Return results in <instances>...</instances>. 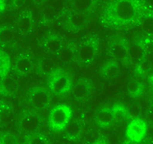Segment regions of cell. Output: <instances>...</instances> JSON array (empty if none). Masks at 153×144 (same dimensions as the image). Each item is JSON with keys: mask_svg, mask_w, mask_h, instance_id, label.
<instances>
[{"mask_svg": "<svg viewBox=\"0 0 153 144\" xmlns=\"http://www.w3.org/2000/svg\"><path fill=\"white\" fill-rule=\"evenodd\" d=\"M11 69V58L6 52L0 50V78L3 80Z\"/></svg>", "mask_w": 153, "mask_h": 144, "instance_id": "obj_17", "label": "cell"}, {"mask_svg": "<svg viewBox=\"0 0 153 144\" xmlns=\"http://www.w3.org/2000/svg\"><path fill=\"white\" fill-rule=\"evenodd\" d=\"M34 24L33 16L30 14H24L21 16H19V20H17V28H19V32L22 34H27L31 31Z\"/></svg>", "mask_w": 153, "mask_h": 144, "instance_id": "obj_16", "label": "cell"}, {"mask_svg": "<svg viewBox=\"0 0 153 144\" xmlns=\"http://www.w3.org/2000/svg\"><path fill=\"white\" fill-rule=\"evenodd\" d=\"M141 114V107L138 104H133L126 110V116L129 117L130 119H134L140 117Z\"/></svg>", "mask_w": 153, "mask_h": 144, "instance_id": "obj_26", "label": "cell"}, {"mask_svg": "<svg viewBox=\"0 0 153 144\" xmlns=\"http://www.w3.org/2000/svg\"><path fill=\"white\" fill-rule=\"evenodd\" d=\"M97 46H98V42L97 40V38L94 37L89 38L88 40L83 42L76 51L77 57L80 62L84 64L91 63L94 60L95 53H97Z\"/></svg>", "mask_w": 153, "mask_h": 144, "instance_id": "obj_5", "label": "cell"}, {"mask_svg": "<svg viewBox=\"0 0 153 144\" xmlns=\"http://www.w3.org/2000/svg\"><path fill=\"white\" fill-rule=\"evenodd\" d=\"M53 71V64L48 59H43L41 61L40 66H39V72L42 74H50Z\"/></svg>", "mask_w": 153, "mask_h": 144, "instance_id": "obj_27", "label": "cell"}, {"mask_svg": "<svg viewBox=\"0 0 153 144\" xmlns=\"http://www.w3.org/2000/svg\"><path fill=\"white\" fill-rule=\"evenodd\" d=\"M145 56V47L139 43L131 44L127 46V57L128 60L133 62H141Z\"/></svg>", "mask_w": 153, "mask_h": 144, "instance_id": "obj_15", "label": "cell"}, {"mask_svg": "<svg viewBox=\"0 0 153 144\" xmlns=\"http://www.w3.org/2000/svg\"><path fill=\"white\" fill-rule=\"evenodd\" d=\"M101 73L105 78L112 80V78H115L117 76V74H119V68H117V65L115 62H109L104 65Z\"/></svg>", "mask_w": 153, "mask_h": 144, "instance_id": "obj_18", "label": "cell"}, {"mask_svg": "<svg viewBox=\"0 0 153 144\" xmlns=\"http://www.w3.org/2000/svg\"><path fill=\"white\" fill-rule=\"evenodd\" d=\"M72 110L68 104H56L51 108L47 118L49 129L54 133L63 132L67 124L71 120Z\"/></svg>", "mask_w": 153, "mask_h": 144, "instance_id": "obj_2", "label": "cell"}, {"mask_svg": "<svg viewBox=\"0 0 153 144\" xmlns=\"http://www.w3.org/2000/svg\"><path fill=\"white\" fill-rule=\"evenodd\" d=\"M26 144H48L47 138L42 134H33L27 138Z\"/></svg>", "mask_w": 153, "mask_h": 144, "instance_id": "obj_25", "label": "cell"}, {"mask_svg": "<svg viewBox=\"0 0 153 144\" xmlns=\"http://www.w3.org/2000/svg\"><path fill=\"white\" fill-rule=\"evenodd\" d=\"M87 22V14L83 12H76L74 11L73 13H71V15L68 16L67 21V26L68 29L71 30H79L81 29L83 26L85 25V23Z\"/></svg>", "mask_w": 153, "mask_h": 144, "instance_id": "obj_10", "label": "cell"}, {"mask_svg": "<svg viewBox=\"0 0 153 144\" xmlns=\"http://www.w3.org/2000/svg\"><path fill=\"white\" fill-rule=\"evenodd\" d=\"M71 92L75 99L79 101L85 100L91 92V83L86 80H81L71 86Z\"/></svg>", "mask_w": 153, "mask_h": 144, "instance_id": "obj_11", "label": "cell"}, {"mask_svg": "<svg viewBox=\"0 0 153 144\" xmlns=\"http://www.w3.org/2000/svg\"><path fill=\"white\" fill-rule=\"evenodd\" d=\"M71 80L67 73L61 69H55L49 74L48 91L53 95H64L71 90Z\"/></svg>", "mask_w": 153, "mask_h": 144, "instance_id": "obj_3", "label": "cell"}, {"mask_svg": "<svg viewBox=\"0 0 153 144\" xmlns=\"http://www.w3.org/2000/svg\"><path fill=\"white\" fill-rule=\"evenodd\" d=\"M32 1L35 3V4H42L45 0H32Z\"/></svg>", "mask_w": 153, "mask_h": 144, "instance_id": "obj_31", "label": "cell"}, {"mask_svg": "<svg viewBox=\"0 0 153 144\" xmlns=\"http://www.w3.org/2000/svg\"><path fill=\"white\" fill-rule=\"evenodd\" d=\"M63 47V42L60 37L50 35L43 42V49L50 54H58Z\"/></svg>", "mask_w": 153, "mask_h": 144, "instance_id": "obj_12", "label": "cell"}, {"mask_svg": "<svg viewBox=\"0 0 153 144\" xmlns=\"http://www.w3.org/2000/svg\"><path fill=\"white\" fill-rule=\"evenodd\" d=\"M94 0H73L72 7L74 11L86 13L90 8L93 6Z\"/></svg>", "mask_w": 153, "mask_h": 144, "instance_id": "obj_22", "label": "cell"}, {"mask_svg": "<svg viewBox=\"0 0 153 144\" xmlns=\"http://www.w3.org/2000/svg\"><path fill=\"white\" fill-rule=\"evenodd\" d=\"M93 144H107V141L105 138H99L97 140H95Z\"/></svg>", "mask_w": 153, "mask_h": 144, "instance_id": "obj_30", "label": "cell"}, {"mask_svg": "<svg viewBox=\"0 0 153 144\" xmlns=\"http://www.w3.org/2000/svg\"><path fill=\"white\" fill-rule=\"evenodd\" d=\"M109 52L117 60L125 62L128 60L127 57V46L121 40H114L109 46Z\"/></svg>", "mask_w": 153, "mask_h": 144, "instance_id": "obj_8", "label": "cell"}, {"mask_svg": "<svg viewBox=\"0 0 153 144\" xmlns=\"http://www.w3.org/2000/svg\"><path fill=\"white\" fill-rule=\"evenodd\" d=\"M147 132V124L141 117L131 119L125 130V138L128 142L138 144L143 141Z\"/></svg>", "mask_w": 153, "mask_h": 144, "instance_id": "obj_4", "label": "cell"}, {"mask_svg": "<svg viewBox=\"0 0 153 144\" xmlns=\"http://www.w3.org/2000/svg\"><path fill=\"white\" fill-rule=\"evenodd\" d=\"M41 124L40 116L36 113H27L25 114L19 122V127L22 132L33 133L35 132Z\"/></svg>", "mask_w": 153, "mask_h": 144, "instance_id": "obj_9", "label": "cell"}, {"mask_svg": "<svg viewBox=\"0 0 153 144\" xmlns=\"http://www.w3.org/2000/svg\"><path fill=\"white\" fill-rule=\"evenodd\" d=\"M140 25L148 36H153V15H146L142 16L140 20Z\"/></svg>", "mask_w": 153, "mask_h": 144, "instance_id": "obj_19", "label": "cell"}, {"mask_svg": "<svg viewBox=\"0 0 153 144\" xmlns=\"http://www.w3.org/2000/svg\"><path fill=\"white\" fill-rule=\"evenodd\" d=\"M0 144H19L17 138L13 136L12 134H4L2 136H0Z\"/></svg>", "mask_w": 153, "mask_h": 144, "instance_id": "obj_28", "label": "cell"}, {"mask_svg": "<svg viewBox=\"0 0 153 144\" xmlns=\"http://www.w3.org/2000/svg\"><path fill=\"white\" fill-rule=\"evenodd\" d=\"M147 119L150 124H153V104H151L147 110Z\"/></svg>", "mask_w": 153, "mask_h": 144, "instance_id": "obj_29", "label": "cell"}, {"mask_svg": "<svg viewBox=\"0 0 153 144\" xmlns=\"http://www.w3.org/2000/svg\"><path fill=\"white\" fill-rule=\"evenodd\" d=\"M74 50L71 46H63L62 50H60L58 53L60 60L62 61L63 63H68L73 59L74 57Z\"/></svg>", "mask_w": 153, "mask_h": 144, "instance_id": "obj_21", "label": "cell"}, {"mask_svg": "<svg viewBox=\"0 0 153 144\" xmlns=\"http://www.w3.org/2000/svg\"><path fill=\"white\" fill-rule=\"evenodd\" d=\"M63 132H64V136L65 138L71 141H75L80 136L82 128L79 123L71 120L65 127Z\"/></svg>", "mask_w": 153, "mask_h": 144, "instance_id": "obj_14", "label": "cell"}, {"mask_svg": "<svg viewBox=\"0 0 153 144\" xmlns=\"http://www.w3.org/2000/svg\"><path fill=\"white\" fill-rule=\"evenodd\" d=\"M143 91V86L137 80H130L127 84V93L130 97L137 98L142 95Z\"/></svg>", "mask_w": 153, "mask_h": 144, "instance_id": "obj_20", "label": "cell"}, {"mask_svg": "<svg viewBox=\"0 0 153 144\" xmlns=\"http://www.w3.org/2000/svg\"><path fill=\"white\" fill-rule=\"evenodd\" d=\"M137 0H116L108 8L107 16L112 22L125 24L137 15Z\"/></svg>", "mask_w": 153, "mask_h": 144, "instance_id": "obj_1", "label": "cell"}, {"mask_svg": "<svg viewBox=\"0 0 153 144\" xmlns=\"http://www.w3.org/2000/svg\"><path fill=\"white\" fill-rule=\"evenodd\" d=\"M28 101L38 110H43L49 104V93L41 87H34L29 91Z\"/></svg>", "mask_w": 153, "mask_h": 144, "instance_id": "obj_6", "label": "cell"}, {"mask_svg": "<svg viewBox=\"0 0 153 144\" xmlns=\"http://www.w3.org/2000/svg\"><path fill=\"white\" fill-rule=\"evenodd\" d=\"M16 90V85L11 80L3 78L0 82V94L3 95H12Z\"/></svg>", "mask_w": 153, "mask_h": 144, "instance_id": "obj_23", "label": "cell"}, {"mask_svg": "<svg viewBox=\"0 0 153 144\" xmlns=\"http://www.w3.org/2000/svg\"><path fill=\"white\" fill-rule=\"evenodd\" d=\"M32 68V61L28 56L19 55L17 56L15 62V73L17 76H25L30 72Z\"/></svg>", "mask_w": 153, "mask_h": 144, "instance_id": "obj_13", "label": "cell"}, {"mask_svg": "<svg viewBox=\"0 0 153 144\" xmlns=\"http://www.w3.org/2000/svg\"><path fill=\"white\" fill-rule=\"evenodd\" d=\"M116 118V113L113 108L101 107L94 113V121L100 128L109 127Z\"/></svg>", "mask_w": 153, "mask_h": 144, "instance_id": "obj_7", "label": "cell"}, {"mask_svg": "<svg viewBox=\"0 0 153 144\" xmlns=\"http://www.w3.org/2000/svg\"><path fill=\"white\" fill-rule=\"evenodd\" d=\"M13 39H14V33L11 28L7 27V26L0 27V44L8 45V44L12 43Z\"/></svg>", "mask_w": 153, "mask_h": 144, "instance_id": "obj_24", "label": "cell"}]
</instances>
